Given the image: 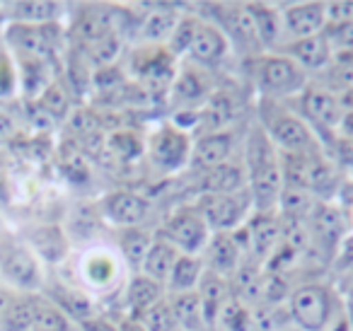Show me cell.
<instances>
[{"instance_id": "6da1fadb", "label": "cell", "mask_w": 353, "mask_h": 331, "mask_svg": "<svg viewBox=\"0 0 353 331\" xmlns=\"http://www.w3.org/2000/svg\"><path fill=\"white\" fill-rule=\"evenodd\" d=\"M247 184L256 213H276L283 191V167L281 152L261 128H254L247 138Z\"/></svg>"}, {"instance_id": "7a4b0ae2", "label": "cell", "mask_w": 353, "mask_h": 331, "mask_svg": "<svg viewBox=\"0 0 353 331\" xmlns=\"http://www.w3.org/2000/svg\"><path fill=\"white\" fill-rule=\"evenodd\" d=\"M261 131L266 133L274 148L283 155H303L317 148V138L310 131V126L298 117L288 112L276 99H261Z\"/></svg>"}, {"instance_id": "3957f363", "label": "cell", "mask_w": 353, "mask_h": 331, "mask_svg": "<svg viewBox=\"0 0 353 331\" xmlns=\"http://www.w3.org/2000/svg\"><path fill=\"white\" fill-rule=\"evenodd\" d=\"M290 319L300 331H327L329 324L343 312L336 292L324 283H305L288 297Z\"/></svg>"}, {"instance_id": "277c9868", "label": "cell", "mask_w": 353, "mask_h": 331, "mask_svg": "<svg viewBox=\"0 0 353 331\" xmlns=\"http://www.w3.org/2000/svg\"><path fill=\"white\" fill-rule=\"evenodd\" d=\"M252 75L256 80V88L264 94L261 99H283L293 94H303L307 88V73L281 54H261L250 61Z\"/></svg>"}, {"instance_id": "5b68a950", "label": "cell", "mask_w": 353, "mask_h": 331, "mask_svg": "<svg viewBox=\"0 0 353 331\" xmlns=\"http://www.w3.org/2000/svg\"><path fill=\"white\" fill-rule=\"evenodd\" d=\"M145 152L157 170L172 174L192 162V138L182 126L167 121L148 136Z\"/></svg>"}, {"instance_id": "8992f818", "label": "cell", "mask_w": 353, "mask_h": 331, "mask_svg": "<svg viewBox=\"0 0 353 331\" xmlns=\"http://www.w3.org/2000/svg\"><path fill=\"white\" fill-rule=\"evenodd\" d=\"M157 237L170 242L179 254L199 257V254H203L208 239H211V228L203 220L199 205H184L167 218L165 228Z\"/></svg>"}, {"instance_id": "52a82bcc", "label": "cell", "mask_w": 353, "mask_h": 331, "mask_svg": "<svg viewBox=\"0 0 353 331\" xmlns=\"http://www.w3.org/2000/svg\"><path fill=\"white\" fill-rule=\"evenodd\" d=\"M298 107H300L298 117L307 123L310 131L319 133L324 141L334 143L339 119H341V114H343L339 94L329 92V90H322V88H305L303 94H298Z\"/></svg>"}, {"instance_id": "ba28073f", "label": "cell", "mask_w": 353, "mask_h": 331, "mask_svg": "<svg viewBox=\"0 0 353 331\" xmlns=\"http://www.w3.org/2000/svg\"><path fill=\"white\" fill-rule=\"evenodd\" d=\"M59 25H20L12 22L6 30V41L20 61H49L59 46Z\"/></svg>"}, {"instance_id": "9c48e42d", "label": "cell", "mask_w": 353, "mask_h": 331, "mask_svg": "<svg viewBox=\"0 0 353 331\" xmlns=\"http://www.w3.org/2000/svg\"><path fill=\"white\" fill-rule=\"evenodd\" d=\"M252 203L250 191L237 194H206L199 203L203 220L211 232H235L247 223V205Z\"/></svg>"}, {"instance_id": "30bf717a", "label": "cell", "mask_w": 353, "mask_h": 331, "mask_svg": "<svg viewBox=\"0 0 353 331\" xmlns=\"http://www.w3.org/2000/svg\"><path fill=\"white\" fill-rule=\"evenodd\" d=\"M131 73L141 80V85L152 90L172 88L174 80V56L165 46H143L133 54Z\"/></svg>"}, {"instance_id": "8fae6325", "label": "cell", "mask_w": 353, "mask_h": 331, "mask_svg": "<svg viewBox=\"0 0 353 331\" xmlns=\"http://www.w3.org/2000/svg\"><path fill=\"white\" fill-rule=\"evenodd\" d=\"M283 22V41L305 39V37L322 34L327 27L324 3H290L281 8Z\"/></svg>"}, {"instance_id": "7c38bea8", "label": "cell", "mask_w": 353, "mask_h": 331, "mask_svg": "<svg viewBox=\"0 0 353 331\" xmlns=\"http://www.w3.org/2000/svg\"><path fill=\"white\" fill-rule=\"evenodd\" d=\"M276 54L285 56V59H290L293 63H298L305 73H307V70L327 68L334 59L332 46H329L324 32L322 34H314V37H305V39L283 41V44L276 49Z\"/></svg>"}, {"instance_id": "4fadbf2b", "label": "cell", "mask_w": 353, "mask_h": 331, "mask_svg": "<svg viewBox=\"0 0 353 331\" xmlns=\"http://www.w3.org/2000/svg\"><path fill=\"white\" fill-rule=\"evenodd\" d=\"M203 254H206L203 266L208 271L218 273V276L230 278L242 266V249L235 232H211V239H208Z\"/></svg>"}, {"instance_id": "5bb4252c", "label": "cell", "mask_w": 353, "mask_h": 331, "mask_svg": "<svg viewBox=\"0 0 353 331\" xmlns=\"http://www.w3.org/2000/svg\"><path fill=\"white\" fill-rule=\"evenodd\" d=\"M230 51V41L223 34V30L216 25V22H208L201 17V25H199V32L194 37L192 46H189V59L196 66H216L221 63L223 59Z\"/></svg>"}, {"instance_id": "9a60e30c", "label": "cell", "mask_w": 353, "mask_h": 331, "mask_svg": "<svg viewBox=\"0 0 353 331\" xmlns=\"http://www.w3.org/2000/svg\"><path fill=\"white\" fill-rule=\"evenodd\" d=\"M208 80L203 70L199 68H184L172 80V102L182 112H194L196 107H203L208 102Z\"/></svg>"}, {"instance_id": "2e32d148", "label": "cell", "mask_w": 353, "mask_h": 331, "mask_svg": "<svg viewBox=\"0 0 353 331\" xmlns=\"http://www.w3.org/2000/svg\"><path fill=\"white\" fill-rule=\"evenodd\" d=\"M232 155V133L213 131L203 133L196 143H192V165L201 167L203 172H211L216 167L228 165Z\"/></svg>"}, {"instance_id": "e0dca14e", "label": "cell", "mask_w": 353, "mask_h": 331, "mask_svg": "<svg viewBox=\"0 0 353 331\" xmlns=\"http://www.w3.org/2000/svg\"><path fill=\"white\" fill-rule=\"evenodd\" d=\"M104 215L119 228H138L148 215V201L133 191H114L104 199Z\"/></svg>"}, {"instance_id": "ac0fdd59", "label": "cell", "mask_w": 353, "mask_h": 331, "mask_svg": "<svg viewBox=\"0 0 353 331\" xmlns=\"http://www.w3.org/2000/svg\"><path fill=\"white\" fill-rule=\"evenodd\" d=\"M196 295H199V300H201L206 329H211V326H216V319H218V312H221V307L232 297L230 278L218 276V273H213V271H208V268H206V271H203V276H201V281H199Z\"/></svg>"}, {"instance_id": "d6986e66", "label": "cell", "mask_w": 353, "mask_h": 331, "mask_svg": "<svg viewBox=\"0 0 353 331\" xmlns=\"http://www.w3.org/2000/svg\"><path fill=\"white\" fill-rule=\"evenodd\" d=\"M0 271H3L8 283L25 288V290H37L41 285L39 263H37V259L27 249H15V252L8 254L3 259V263H0Z\"/></svg>"}, {"instance_id": "ffe728a7", "label": "cell", "mask_w": 353, "mask_h": 331, "mask_svg": "<svg viewBox=\"0 0 353 331\" xmlns=\"http://www.w3.org/2000/svg\"><path fill=\"white\" fill-rule=\"evenodd\" d=\"M252 22H254L256 37L264 49H279L283 44V22H281V8L269 3H245Z\"/></svg>"}, {"instance_id": "44dd1931", "label": "cell", "mask_w": 353, "mask_h": 331, "mask_svg": "<svg viewBox=\"0 0 353 331\" xmlns=\"http://www.w3.org/2000/svg\"><path fill=\"white\" fill-rule=\"evenodd\" d=\"M165 285L152 278L136 273V276L128 281L126 288V307H128V317H141L145 310H150L155 302H160L165 297Z\"/></svg>"}, {"instance_id": "7402d4cb", "label": "cell", "mask_w": 353, "mask_h": 331, "mask_svg": "<svg viewBox=\"0 0 353 331\" xmlns=\"http://www.w3.org/2000/svg\"><path fill=\"white\" fill-rule=\"evenodd\" d=\"M179 257H182V254L176 252L170 242H165L162 237H155V239H152V244H150V249H148L145 259H143L141 273L165 285Z\"/></svg>"}, {"instance_id": "603a6c76", "label": "cell", "mask_w": 353, "mask_h": 331, "mask_svg": "<svg viewBox=\"0 0 353 331\" xmlns=\"http://www.w3.org/2000/svg\"><path fill=\"white\" fill-rule=\"evenodd\" d=\"M203 271H206L203 259L182 254V257L176 259L170 278H167L165 290L170 292V295H176V292H194L199 288V281H201Z\"/></svg>"}, {"instance_id": "cb8c5ba5", "label": "cell", "mask_w": 353, "mask_h": 331, "mask_svg": "<svg viewBox=\"0 0 353 331\" xmlns=\"http://www.w3.org/2000/svg\"><path fill=\"white\" fill-rule=\"evenodd\" d=\"M170 307L176 317V324L182 331H203L206 321H203L201 300H199L196 290L194 292H176V295H167Z\"/></svg>"}, {"instance_id": "d4e9b609", "label": "cell", "mask_w": 353, "mask_h": 331, "mask_svg": "<svg viewBox=\"0 0 353 331\" xmlns=\"http://www.w3.org/2000/svg\"><path fill=\"white\" fill-rule=\"evenodd\" d=\"M59 3H44V0H22L10 3V15L20 25H51L59 20Z\"/></svg>"}, {"instance_id": "484cf974", "label": "cell", "mask_w": 353, "mask_h": 331, "mask_svg": "<svg viewBox=\"0 0 353 331\" xmlns=\"http://www.w3.org/2000/svg\"><path fill=\"white\" fill-rule=\"evenodd\" d=\"M216 326H221L223 331H259V321L254 319L247 302L235 295L221 307Z\"/></svg>"}, {"instance_id": "4316f807", "label": "cell", "mask_w": 353, "mask_h": 331, "mask_svg": "<svg viewBox=\"0 0 353 331\" xmlns=\"http://www.w3.org/2000/svg\"><path fill=\"white\" fill-rule=\"evenodd\" d=\"M83 276L92 288H107L117 281L119 263L112 254L107 252H92L83 261Z\"/></svg>"}, {"instance_id": "83f0119b", "label": "cell", "mask_w": 353, "mask_h": 331, "mask_svg": "<svg viewBox=\"0 0 353 331\" xmlns=\"http://www.w3.org/2000/svg\"><path fill=\"white\" fill-rule=\"evenodd\" d=\"M176 12H170L167 8L162 10H155V12H148L145 20H143V27H141V34L143 39L148 41V46H165L170 34L174 32L176 22H179Z\"/></svg>"}, {"instance_id": "f1b7e54d", "label": "cell", "mask_w": 353, "mask_h": 331, "mask_svg": "<svg viewBox=\"0 0 353 331\" xmlns=\"http://www.w3.org/2000/svg\"><path fill=\"white\" fill-rule=\"evenodd\" d=\"M32 331H73L63 310L46 300H34L32 305Z\"/></svg>"}, {"instance_id": "f546056e", "label": "cell", "mask_w": 353, "mask_h": 331, "mask_svg": "<svg viewBox=\"0 0 353 331\" xmlns=\"http://www.w3.org/2000/svg\"><path fill=\"white\" fill-rule=\"evenodd\" d=\"M152 234L145 232L143 228H123L121 239H119V247H121V254L133 268L143 266V259H145L148 249L152 244Z\"/></svg>"}, {"instance_id": "4dcf8cb0", "label": "cell", "mask_w": 353, "mask_h": 331, "mask_svg": "<svg viewBox=\"0 0 353 331\" xmlns=\"http://www.w3.org/2000/svg\"><path fill=\"white\" fill-rule=\"evenodd\" d=\"M199 25H201V15H182L179 22H176L174 32H172L170 39H167L165 49L170 51L174 59L187 56L189 46H192L194 37H196V32H199Z\"/></svg>"}, {"instance_id": "1f68e13d", "label": "cell", "mask_w": 353, "mask_h": 331, "mask_svg": "<svg viewBox=\"0 0 353 331\" xmlns=\"http://www.w3.org/2000/svg\"><path fill=\"white\" fill-rule=\"evenodd\" d=\"M242 191V170L223 165L206 172V194H237Z\"/></svg>"}, {"instance_id": "d6a6232c", "label": "cell", "mask_w": 353, "mask_h": 331, "mask_svg": "<svg viewBox=\"0 0 353 331\" xmlns=\"http://www.w3.org/2000/svg\"><path fill=\"white\" fill-rule=\"evenodd\" d=\"M136 319L141 321L148 331H182L179 324H176V317H174V312H172L167 295L162 297L160 302H155L150 310L143 312L141 317H136Z\"/></svg>"}, {"instance_id": "836d02e7", "label": "cell", "mask_w": 353, "mask_h": 331, "mask_svg": "<svg viewBox=\"0 0 353 331\" xmlns=\"http://www.w3.org/2000/svg\"><path fill=\"white\" fill-rule=\"evenodd\" d=\"M39 107L44 109L46 114H51V117H63V114L68 112V94L63 92V88L51 83L49 88L44 90V94H41Z\"/></svg>"}, {"instance_id": "e575fe53", "label": "cell", "mask_w": 353, "mask_h": 331, "mask_svg": "<svg viewBox=\"0 0 353 331\" xmlns=\"http://www.w3.org/2000/svg\"><path fill=\"white\" fill-rule=\"evenodd\" d=\"M324 15H327V25H343V22H353V3L351 0L324 3Z\"/></svg>"}, {"instance_id": "d590c367", "label": "cell", "mask_w": 353, "mask_h": 331, "mask_svg": "<svg viewBox=\"0 0 353 331\" xmlns=\"http://www.w3.org/2000/svg\"><path fill=\"white\" fill-rule=\"evenodd\" d=\"M112 150L117 152V155H121L123 160H133V157H138L143 152V146L131 133H117V136L112 138Z\"/></svg>"}, {"instance_id": "8d00e7d4", "label": "cell", "mask_w": 353, "mask_h": 331, "mask_svg": "<svg viewBox=\"0 0 353 331\" xmlns=\"http://www.w3.org/2000/svg\"><path fill=\"white\" fill-rule=\"evenodd\" d=\"M334 266L336 271H353V232L341 239L334 252Z\"/></svg>"}, {"instance_id": "74e56055", "label": "cell", "mask_w": 353, "mask_h": 331, "mask_svg": "<svg viewBox=\"0 0 353 331\" xmlns=\"http://www.w3.org/2000/svg\"><path fill=\"white\" fill-rule=\"evenodd\" d=\"M15 83H17V73H15V68H12L10 59H8L6 54H0V97L12 94Z\"/></svg>"}, {"instance_id": "f35d334b", "label": "cell", "mask_w": 353, "mask_h": 331, "mask_svg": "<svg viewBox=\"0 0 353 331\" xmlns=\"http://www.w3.org/2000/svg\"><path fill=\"white\" fill-rule=\"evenodd\" d=\"M332 148L339 165L353 170V138H334Z\"/></svg>"}, {"instance_id": "ab89813d", "label": "cell", "mask_w": 353, "mask_h": 331, "mask_svg": "<svg viewBox=\"0 0 353 331\" xmlns=\"http://www.w3.org/2000/svg\"><path fill=\"white\" fill-rule=\"evenodd\" d=\"M80 331H119V326L102 317H90V319L80 321Z\"/></svg>"}, {"instance_id": "60d3db41", "label": "cell", "mask_w": 353, "mask_h": 331, "mask_svg": "<svg viewBox=\"0 0 353 331\" xmlns=\"http://www.w3.org/2000/svg\"><path fill=\"white\" fill-rule=\"evenodd\" d=\"M336 138H353V109H343L336 126Z\"/></svg>"}, {"instance_id": "b9f144b4", "label": "cell", "mask_w": 353, "mask_h": 331, "mask_svg": "<svg viewBox=\"0 0 353 331\" xmlns=\"http://www.w3.org/2000/svg\"><path fill=\"white\" fill-rule=\"evenodd\" d=\"M12 133H15V126H12V121L6 117V114H0V146L10 141Z\"/></svg>"}, {"instance_id": "7bdbcfd3", "label": "cell", "mask_w": 353, "mask_h": 331, "mask_svg": "<svg viewBox=\"0 0 353 331\" xmlns=\"http://www.w3.org/2000/svg\"><path fill=\"white\" fill-rule=\"evenodd\" d=\"M327 331H353V326H351V317L346 314V312H341V314L336 317V319L329 324V329Z\"/></svg>"}, {"instance_id": "ee69618b", "label": "cell", "mask_w": 353, "mask_h": 331, "mask_svg": "<svg viewBox=\"0 0 353 331\" xmlns=\"http://www.w3.org/2000/svg\"><path fill=\"white\" fill-rule=\"evenodd\" d=\"M117 326H119V331H148L145 326H143L141 321L136 319V317H128V314L123 317V319L119 321Z\"/></svg>"}, {"instance_id": "f6af8a7d", "label": "cell", "mask_w": 353, "mask_h": 331, "mask_svg": "<svg viewBox=\"0 0 353 331\" xmlns=\"http://www.w3.org/2000/svg\"><path fill=\"white\" fill-rule=\"evenodd\" d=\"M339 102H341L343 109H353V80L343 88V92L339 94Z\"/></svg>"}, {"instance_id": "bcb514c9", "label": "cell", "mask_w": 353, "mask_h": 331, "mask_svg": "<svg viewBox=\"0 0 353 331\" xmlns=\"http://www.w3.org/2000/svg\"><path fill=\"white\" fill-rule=\"evenodd\" d=\"M348 317H351V326H353V312H351V314H348Z\"/></svg>"}, {"instance_id": "7dc6e473", "label": "cell", "mask_w": 353, "mask_h": 331, "mask_svg": "<svg viewBox=\"0 0 353 331\" xmlns=\"http://www.w3.org/2000/svg\"><path fill=\"white\" fill-rule=\"evenodd\" d=\"M351 312H353V305H351Z\"/></svg>"}]
</instances>
